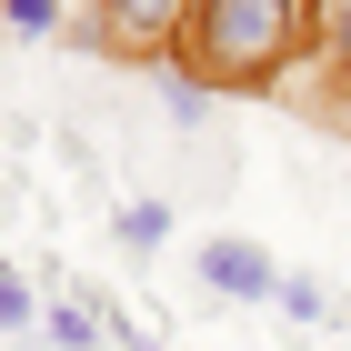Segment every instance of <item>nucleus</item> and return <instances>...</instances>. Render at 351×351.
<instances>
[{
	"label": "nucleus",
	"instance_id": "obj_1",
	"mask_svg": "<svg viewBox=\"0 0 351 351\" xmlns=\"http://www.w3.org/2000/svg\"><path fill=\"white\" fill-rule=\"evenodd\" d=\"M181 71L231 101V90H281L301 60H322V0H201L181 30Z\"/></svg>",
	"mask_w": 351,
	"mask_h": 351
},
{
	"label": "nucleus",
	"instance_id": "obj_2",
	"mask_svg": "<svg viewBox=\"0 0 351 351\" xmlns=\"http://www.w3.org/2000/svg\"><path fill=\"white\" fill-rule=\"evenodd\" d=\"M191 10H201V0H90L81 40H90V51H110V60H141V71H151V60L181 51Z\"/></svg>",
	"mask_w": 351,
	"mask_h": 351
},
{
	"label": "nucleus",
	"instance_id": "obj_3",
	"mask_svg": "<svg viewBox=\"0 0 351 351\" xmlns=\"http://www.w3.org/2000/svg\"><path fill=\"white\" fill-rule=\"evenodd\" d=\"M271 281H281V261H271L251 231H211V241H201V291L211 301H271Z\"/></svg>",
	"mask_w": 351,
	"mask_h": 351
},
{
	"label": "nucleus",
	"instance_id": "obj_4",
	"mask_svg": "<svg viewBox=\"0 0 351 351\" xmlns=\"http://www.w3.org/2000/svg\"><path fill=\"white\" fill-rule=\"evenodd\" d=\"M151 101H161L171 141H201V131L221 121V90L201 81V71H181V60H151Z\"/></svg>",
	"mask_w": 351,
	"mask_h": 351
},
{
	"label": "nucleus",
	"instance_id": "obj_5",
	"mask_svg": "<svg viewBox=\"0 0 351 351\" xmlns=\"http://www.w3.org/2000/svg\"><path fill=\"white\" fill-rule=\"evenodd\" d=\"M40 341H51V351H101L110 341V331H101V291H90V281L51 291V301H40Z\"/></svg>",
	"mask_w": 351,
	"mask_h": 351
},
{
	"label": "nucleus",
	"instance_id": "obj_6",
	"mask_svg": "<svg viewBox=\"0 0 351 351\" xmlns=\"http://www.w3.org/2000/svg\"><path fill=\"white\" fill-rule=\"evenodd\" d=\"M171 221H181L171 191H131V201H110V241L131 251V261H151V251L171 241Z\"/></svg>",
	"mask_w": 351,
	"mask_h": 351
},
{
	"label": "nucleus",
	"instance_id": "obj_7",
	"mask_svg": "<svg viewBox=\"0 0 351 351\" xmlns=\"http://www.w3.org/2000/svg\"><path fill=\"white\" fill-rule=\"evenodd\" d=\"M331 311H341V291L311 281V271H281V281H271V322L281 331H331Z\"/></svg>",
	"mask_w": 351,
	"mask_h": 351
},
{
	"label": "nucleus",
	"instance_id": "obj_8",
	"mask_svg": "<svg viewBox=\"0 0 351 351\" xmlns=\"http://www.w3.org/2000/svg\"><path fill=\"white\" fill-rule=\"evenodd\" d=\"M40 301H51V291H40L30 271H10V261H0V341H21V331H40Z\"/></svg>",
	"mask_w": 351,
	"mask_h": 351
},
{
	"label": "nucleus",
	"instance_id": "obj_9",
	"mask_svg": "<svg viewBox=\"0 0 351 351\" xmlns=\"http://www.w3.org/2000/svg\"><path fill=\"white\" fill-rule=\"evenodd\" d=\"M322 71H331V90L351 101V0H322Z\"/></svg>",
	"mask_w": 351,
	"mask_h": 351
},
{
	"label": "nucleus",
	"instance_id": "obj_10",
	"mask_svg": "<svg viewBox=\"0 0 351 351\" xmlns=\"http://www.w3.org/2000/svg\"><path fill=\"white\" fill-rule=\"evenodd\" d=\"M0 21L21 30V40H40V30H60V0H0Z\"/></svg>",
	"mask_w": 351,
	"mask_h": 351
},
{
	"label": "nucleus",
	"instance_id": "obj_11",
	"mask_svg": "<svg viewBox=\"0 0 351 351\" xmlns=\"http://www.w3.org/2000/svg\"><path fill=\"white\" fill-rule=\"evenodd\" d=\"M0 351H51V341H0Z\"/></svg>",
	"mask_w": 351,
	"mask_h": 351
}]
</instances>
